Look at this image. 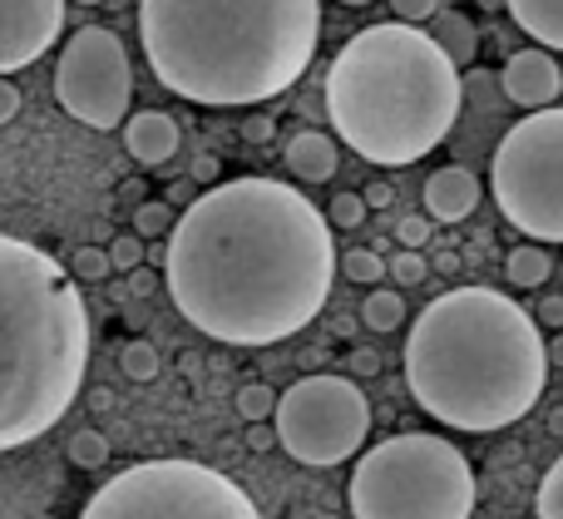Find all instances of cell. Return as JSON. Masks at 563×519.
<instances>
[{
	"mask_svg": "<svg viewBox=\"0 0 563 519\" xmlns=\"http://www.w3.org/2000/svg\"><path fill=\"white\" fill-rule=\"evenodd\" d=\"M277 445L307 471L346 465L371 435V401L351 376H301L277 396Z\"/></svg>",
	"mask_w": 563,
	"mask_h": 519,
	"instance_id": "cell-9",
	"label": "cell"
},
{
	"mask_svg": "<svg viewBox=\"0 0 563 519\" xmlns=\"http://www.w3.org/2000/svg\"><path fill=\"white\" fill-rule=\"evenodd\" d=\"M549 273H554V257H549L544 243H525L505 257V277L515 287H544Z\"/></svg>",
	"mask_w": 563,
	"mask_h": 519,
	"instance_id": "cell-18",
	"label": "cell"
},
{
	"mask_svg": "<svg viewBox=\"0 0 563 519\" xmlns=\"http://www.w3.org/2000/svg\"><path fill=\"white\" fill-rule=\"evenodd\" d=\"M390 10H396V20H406V25H426V20L440 15V0H390Z\"/></svg>",
	"mask_w": 563,
	"mask_h": 519,
	"instance_id": "cell-31",
	"label": "cell"
},
{
	"mask_svg": "<svg viewBox=\"0 0 563 519\" xmlns=\"http://www.w3.org/2000/svg\"><path fill=\"white\" fill-rule=\"evenodd\" d=\"M273 119H267V114H253V119H247V124H243V139H247V144H267V139H273Z\"/></svg>",
	"mask_w": 563,
	"mask_h": 519,
	"instance_id": "cell-35",
	"label": "cell"
},
{
	"mask_svg": "<svg viewBox=\"0 0 563 519\" xmlns=\"http://www.w3.org/2000/svg\"><path fill=\"white\" fill-rule=\"evenodd\" d=\"M79 5H99V0H79Z\"/></svg>",
	"mask_w": 563,
	"mask_h": 519,
	"instance_id": "cell-43",
	"label": "cell"
},
{
	"mask_svg": "<svg viewBox=\"0 0 563 519\" xmlns=\"http://www.w3.org/2000/svg\"><path fill=\"white\" fill-rule=\"evenodd\" d=\"M465 79L435 35L406 20L366 25L327 69V114L346 148L366 164H420L455 129Z\"/></svg>",
	"mask_w": 563,
	"mask_h": 519,
	"instance_id": "cell-4",
	"label": "cell"
},
{
	"mask_svg": "<svg viewBox=\"0 0 563 519\" xmlns=\"http://www.w3.org/2000/svg\"><path fill=\"white\" fill-rule=\"evenodd\" d=\"M247 445H253V451H273L277 445V431L267 421H253V431H247Z\"/></svg>",
	"mask_w": 563,
	"mask_h": 519,
	"instance_id": "cell-36",
	"label": "cell"
},
{
	"mask_svg": "<svg viewBox=\"0 0 563 519\" xmlns=\"http://www.w3.org/2000/svg\"><path fill=\"white\" fill-rule=\"evenodd\" d=\"M144 257H148V247H144V238L139 233H119L114 243H109V267L114 273H134V267H144Z\"/></svg>",
	"mask_w": 563,
	"mask_h": 519,
	"instance_id": "cell-27",
	"label": "cell"
},
{
	"mask_svg": "<svg viewBox=\"0 0 563 519\" xmlns=\"http://www.w3.org/2000/svg\"><path fill=\"white\" fill-rule=\"evenodd\" d=\"M534 322H539V327H554V332H563V297H544V302L534 307Z\"/></svg>",
	"mask_w": 563,
	"mask_h": 519,
	"instance_id": "cell-33",
	"label": "cell"
},
{
	"mask_svg": "<svg viewBox=\"0 0 563 519\" xmlns=\"http://www.w3.org/2000/svg\"><path fill=\"white\" fill-rule=\"evenodd\" d=\"M287 168L301 178V184H327L341 168V148L336 139H327L321 129H301V134L287 139Z\"/></svg>",
	"mask_w": 563,
	"mask_h": 519,
	"instance_id": "cell-15",
	"label": "cell"
},
{
	"mask_svg": "<svg viewBox=\"0 0 563 519\" xmlns=\"http://www.w3.org/2000/svg\"><path fill=\"white\" fill-rule=\"evenodd\" d=\"M55 99L69 119L85 129H119L134 99V69L129 49L114 30L85 25L65 40L55 65Z\"/></svg>",
	"mask_w": 563,
	"mask_h": 519,
	"instance_id": "cell-10",
	"label": "cell"
},
{
	"mask_svg": "<svg viewBox=\"0 0 563 519\" xmlns=\"http://www.w3.org/2000/svg\"><path fill=\"white\" fill-rule=\"evenodd\" d=\"M124 148H129V158H134V164L164 168L168 158L178 154V124H174V114H164V109H139V114H129Z\"/></svg>",
	"mask_w": 563,
	"mask_h": 519,
	"instance_id": "cell-14",
	"label": "cell"
},
{
	"mask_svg": "<svg viewBox=\"0 0 563 519\" xmlns=\"http://www.w3.org/2000/svg\"><path fill=\"white\" fill-rule=\"evenodd\" d=\"M505 5L534 45L563 49V0H505Z\"/></svg>",
	"mask_w": 563,
	"mask_h": 519,
	"instance_id": "cell-16",
	"label": "cell"
},
{
	"mask_svg": "<svg viewBox=\"0 0 563 519\" xmlns=\"http://www.w3.org/2000/svg\"><path fill=\"white\" fill-rule=\"evenodd\" d=\"M361 198H366V208H390V203H396V194H390V184H371Z\"/></svg>",
	"mask_w": 563,
	"mask_h": 519,
	"instance_id": "cell-39",
	"label": "cell"
},
{
	"mask_svg": "<svg viewBox=\"0 0 563 519\" xmlns=\"http://www.w3.org/2000/svg\"><path fill=\"white\" fill-rule=\"evenodd\" d=\"M426 218L430 223H465L470 213L479 208V178L470 174L465 164H450V168H435L426 178Z\"/></svg>",
	"mask_w": 563,
	"mask_h": 519,
	"instance_id": "cell-13",
	"label": "cell"
},
{
	"mask_svg": "<svg viewBox=\"0 0 563 519\" xmlns=\"http://www.w3.org/2000/svg\"><path fill=\"white\" fill-rule=\"evenodd\" d=\"M89 401H95V411H109V406H114V396H109V391H95Z\"/></svg>",
	"mask_w": 563,
	"mask_h": 519,
	"instance_id": "cell-40",
	"label": "cell"
},
{
	"mask_svg": "<svg viewBox=\"0 0 563 519\" xmlns=\"http://www.w3.org/2000/svg\"><path fill=\"white\" fill-rule=\"evenodd\" d=\"M168 297L228 346H273L317 322L336 277L331 223L282 178H228L178 213L164 247Z\"/></svg>",
	"mask_w": 563,
	"mask_h": 519,
	"instance_id": "cell-1",
	"label": "cell"
},
{
	"mask_svg": "<svg viewBox=\"0 0 563 519\" xmlns=\"http://www.w3.org/2000/svg\"><path fill=\"white\" fill-rule=\"evenodd\" d=\"M65 30V0H0V75L35 65Z\"/></svg>",
	"mask_w": 563,
	"mask_h": 519,
	"instance_id": "cell-11",
	"label": "cell"
},
{
	"mask_svg": "<svg viewBox=\"0 0 563 519\" xmlns=\"http://www.w3.org/2000/svg\"><path fill=\"white\" fill-rule=\"evenodd\" d=\"M351 372H356V376H376L380 372V356L376 352H351Z\"/></svg>",
	"mask_w": 563,
	"mask_h": 519,
	"instance_id": "cell-38",
	"label": "cell"
},
{
	"mask_svg": "<svg viewBox=\"0 0 563 519\" xmlns=\"http://www.w3.org/2000/svg\"><path fill=\"white\" fill-rule=\"evenodd\" d=\"M124 292L129 297H154L158 292V273L154 267H134V273L124 277Z\"/></svg>",
	"mask_w": 563,
	"mask_h": 519,
	"instance_id": "cell-32",
	"label": "cell"
},
{
	"mask_svg": "<svg viewBox=\"0 0 563 519\" xmlns=\"http://www.w3.org/2000/svg\"><path fill=\"white\" fill-rule=\"evenodd\" d=\"M174 223H178V218H174V208H168V203H158V198H148V203H139V208H134V233L144 238V243H148V238H164V233H174Z\"/></svg>",
	"mask_w": 563,
	"mask_h": 519,
	"instance_id": "cell-24",
	"label": "cell"
},
{
	"mask_svg": "<svg viewBox=\"0 0 563 519\" xmlns=\"http://www.w3.org/2000/svg\"><path fill=\"white\" fill-rule=\"evenodd\" d=\"M361 322H366L371 332H396V327L406 322V302H400V292L376 287V292L361 302Z\"/></svg>",
	"mask_w": 563,
	"mask_h": 519,
	"instance_id": "cell-19",
	"label": "cell"
},
{
	"mask_svg": "<svg viewBox=\"0 0 563 519\" xmlns=\"http://www.w3.org/2000/svg\"><path fill=\"white\" fill-rule=\"evenodd\" d=\"M430 228H435V223H430L426 213H410V218H400V223H396L400 247H416V253H420V247L430 243Z\"/></svg>",
	"mask_w": 563,
	"mask_h": 519,
	"instance_id": "cell-30",
	"label": "cell"
},
{
	"mask_svg": "<svg viewBox=\"0 0 563 519\" xmlns=\"http://www.w3.org/2000/svg\"><path fill=\"white\" fill-rule=\"evenodd\" d=\"M119 366H124L129 382H154L164 372V356H158L154 342H124L119 346Z\"/></svg>",
	"mask_w": 563,
	"mask_h": 519,
	"instance_id": "cell-20",
	"label": "cell"
},
{
	"mask_svg": "<svg viewBox=\"0 0 563 519\" xmlns=\"http://www.w3.org/2000/svg\"><path fill=\"white\" fill-rule=\"evenodd\" d=\"M336 267L351 277L356 287H376L380 277H386V257L376 253V247H351L346 257H336Z\"/></svg>",
	"mask_w": 563,
	"mask_h": 519,
	"instance_id": "cell-21",
	"label": "cell"
},
{
	"mask_svg": "<svg viewBox=\"0 0 563 519\" xmlns=\"http://www.w3.org/2000/svg\"><path fill=\"white\" fill-rule=\"evenodd\" d=\"M489 188L529 243H563V104L534 109L499 139Z\"/></svg>",
	"mask_w": 563,
	"mask_h": 519,
	"instance_id": "cell-8",
	"label": "cell"
},
{
	"mask_svg": "<svg viewBox=\"0 0 563 519\" xmlns=\"http://www.w3.org/2000/svg\"><path fill=\"white\" fill-rule=\"evenodd\" d=\"M351 519H470L475 471L435 431H400L371 445L346 485Z\"/></svg>",
	"mask_w": 563,
	"mask_h": 519,
	"instance_id": "cell-6",
	"label": "cell"
},
{
	"mask_svg": "<svg viewBox=\"0 0 563 519\" xmlns=\"http://www.w3.org/2000/svg\"><path fill=\"white\" fill-rule=\"evenodd\" d=\"M539 519H563V455L539 481Z\"/></svg>",
	"mask_w": 563,
	"mask_h": 519,
	"instance_id": "cell-29",
	"label": "cell"
},
{
	"mask_svg": "<svg viewBox=\"0 0 563 519\" xmlns=\"http://www.w3.org/2000/svg\"><path fill=\"white\" fill-rule=\"evenodd\" d=\"M79 519H263L253 495L203 461H139L104 481Z\"/></svg>",
	"mask_w": 563,
	"mask_h": 519,
	"instance_id": "cell-7",
	"label": "cell"
},
{
	"mask_svg": "<svg viewBox=\"0 0 563 519\" xmlns=\"http://www.w3.org/2000/svg\"><path fill=\"white\" fill-rule=\"evenodd\" d=\"M89 312L59 257L0 233V451L40 441L85 391Z\"/></svg>",
	"mask_w": 563,
	"mask_h": 519,
	"instance_id": "cell-5",
	"label": "cell"
},
{
	"mask_svg": "<svg viewBox=\"0 0 563 519\" xmlns=\"http://www.w3.org/2000/svg\"><path fill=\"white\" fill-rule=\"evenodd\" d=\"M435 45L445 49L450 59H455V69L460 65H470L475 59V49H479V35H475V25H470V15H460V10H440L435 15Z\"/></svg>",
	"mask_w": 563,
	"mask_h": 519,
	"instance_id": "cell-17",
	"label": "cell"
},
{
	"mask_svg": "<svg viewBox=\"0 0 563 519\" xmlns=\"http://www.w3.org/2000/svg\"><path fill=\"white\" fill-rule=\"evenodd\" d=\"M549 362H559V366H563V332L554 336V346H549Z\"/></svg>",
	"mask_w": 563,
	"mask_h": 519,
	"instance_id": "cell-41",
	"label": "cell"
},
{
	"mask_svg": "<svg viewBox=\"0 0 563 519\" xmlns=\"http://www.w3.org/2000/svg\"><path fill=\"white\" fill-rule=\"evenodd\" d=\"M321 0H139L148 69L208 109L267 104L307 75Z\"/></svg>",
	"mask_w": 563,
	"mask_h": 519,
	"instance_id": "cell-3",
	"label": "cell"
},
{
	"mask_svg": "<svg viewBox=\"0 0 563 519\" xmlns=\"http://www.w3.org/2000/svg\"><path fill=\"white\" fill-rule=\"evenodd\" d=\"M341 5H371V0H341Z\"/></svg>",
	"mask_w": 563,
	"mask_h": 519,
	"instance_id": "cell-42",
	"label": "cell"
},
{
	"mask_svg": "<svg viewBox=\"0 0 563 519\" xmlns=\"http://www.w3.org/2000/svg\"><path fill=\"white\" fill-rule=\"evenodd\" d=\"M238 416H243V421L247 426H253V421H273V411H277V391H273V386H267V382H247L243 386V391H238Z\"/></svg>",
	"mask_w": 563,
	"mask_h": 519,
	"instance_id": "cell-22",
	"label": "cell"
},
{
	"mask_svg": "<svg viewBox=\"0 0 563 519\" xmlns=\"http://www.w3.org/2000/svg\"><path fill=\"white\" fill-rule=\"evenodd\" d=\"M109 273H114L109 267V247H79L69 257V277H79V283H104Z\"/></svg>",
	"mask_w": 563,
	"mask_h": 519,
	"instance_id": "cell-28",
	"label": "cell"
},
{
	"mask_svg": "<svg viewBox=\"0 0 563 519\" xmlns=\"http://www.w3.org/2000/svg\"><path fill=\"white\" fill-rule=\"evenodd\" d=\"M65 455L79 465V471H99V465L109 461V441L99 431H75L65 445Z\"/></svg>",
	"mask_w": 563,
	"mask_h": 519,
	"instance_id": "cell-23",
	"label": "cell"
},
{
	"mask_svg": "<svg viewBox=\"0 0 563 519\" xmlns=\"http://www.w3.org/2000/svg\"><path fill=\"white\" fill-rule=\"evenodd\" d=\"M218 178V158L213 154H198L194 158V184H213Z\"/></svg>",
	"mask_w": 563,
	"mask_h": 519,
	"instance_id": "cell-37",
	"label": "cell"
},
{
	"mask_svg": "<svg viewBox=\"0 0 563 519\" xmlns=\"http://www.w3.org/2000/svg\"><path fill=\"white\" fill-rule=\"evenodd\" d=\"M499 89H505L509 104L529 109V114H534V109L559 104V95H563V69H559L554 49H544V45L515 49V55L505 59V69H499Z\"/></svg>",
	"mask_w": 563,
	"mask_h": 519,
	"instance_id": "cell-12",
	"label": "cell"
},
{
	"mask_svg": "<svg viewBox=\"0 0 563 519\" xmlns=\"http://www.w3.org/2000/svg\"><path fill=\"white\" fill-rule=\"evenodd\" d=\"M549 346L534 312L495 287L440 292L406 336V386L450 431H505L539 406Z\"/></svg>",
	"mask_w": 563,
	"mask_h": 519,
	"instance_id": "cell-2",
	"label": "cell"
},
{
	"mask_svg": "<svg viewBox=\"0 0 563 519\" xmlns=\"http://www.w3.org/2000/svg\"><path fill=\"white\" fill-rule=\"evenodd\" d=\"M386 277H396L400 287H420L430 277V263L416 253V247H400L396 257H386Z\"/></svg>",
	"mask_w": 563,
	"mask_h": 519,
	"instance_id": "cell-25",
	"label": "cell"
},
{
	"mask_svg": "<svg viewBox=\"0 0 563 519\" xmlns=\"http://www.w3.org/2000/svg\"><path fill=\"white\" fill-rule=\"evenodd\" d=\"M15 114H20V89L10 85L5 75H0V124H10Z\"/></svg>",
	"mask_w": 563,
	"mask_h": 519,
	"instance_id": "cell-34",
	"label": "cell"
},
{
	"mask_svg": "<svg viewBox=\"0 0 563 519\" xmlns=\"http://www.w3.org/2000/svg\"><path fill=\"white\" fill-rule=\"evenodd\" d=\"M366 213H371V208H366V198H361V194H336V198H331V208H327V223L341 228V233H351V228L366 223Z\"/></svg>",
	"mask_w": 563,
	"mask_h": 519,
	"instance_id": "cell-26",
	"label": "cell"
}]
</instances>
